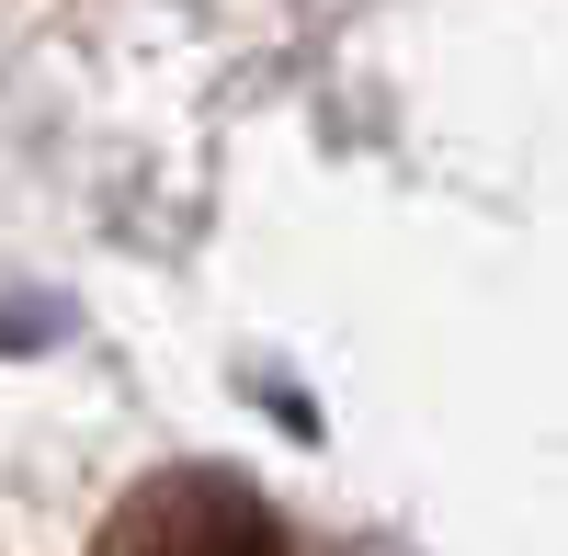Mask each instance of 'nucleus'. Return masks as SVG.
<instances>
[{
  "label": "nucleus",
  "instance_id": "obj_1",
  "mask_svg": "<svg viewBox=\"0 0 568 556\" xmlns=\"http://www.w3.org/2000/svg\"><path fill=\"white\" fill-rule=\"evenodd\" d=\"M91 556H296L273 523V500L227 466H160L114 500V523Z\"/></svg>",
  "mask_w": 568,
  "mask_h": 556
}]
</instances>
